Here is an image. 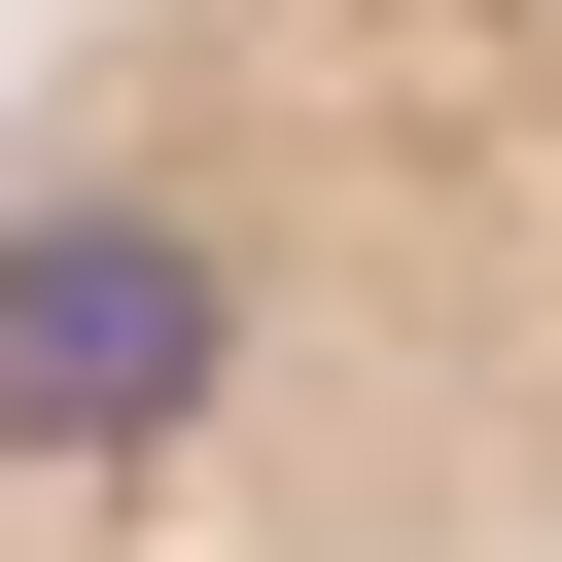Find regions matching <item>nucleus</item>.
<instances>
[{"label": "nucleus", "mask_w": 562, "mask_h": 562, "mask_svg": "<svg viewBox=\"0 0 562 562\" xmlns=\"http://www.w3.org/2000/svg\"><path fill=\"white\" fill-rule=\"evenodd\" d=\"M0 562H562V0H0Z\"/></svg>", "instance_id": "obj_1"}]
</instances>
